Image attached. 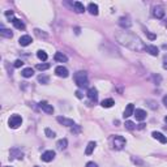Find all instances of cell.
<instances>
[{"instance_id": "cell-1", "label": "cell", "mask_w": 167, "mask_h": 167, "mask_svg": "<svg viewBox=\"0 0 167 167\" xmlns=\"http://www.w3.org/2000/svg\"><path fill=\"white\" fill-rule=\"evenodd\" d=\"M115 38L117 39L119 43H121L123 46L128 47V48L133 50V51H145V44L142 43L140 38L135 34L129 33V31H121V33H117L115 35Z\"/></svg>"}, {"instance_id": "cell-2", "label": "cell", "mask_w": 167, "mask_h": 167, "mask_svg": "<svg viewBox=\"0 0 167 167\" xmlns=\"http://www.w3.org/2000/svg\"><path fill=\"white\" fill-rule=\"evenodd\" d=\"M75 82L80 89L88 88V85H89L88 73H86L85 70H78V72H76L75 73Z\"/></svg>"}, {"instance_id": "cell-3", "label": "cell", "mask_w": 167, "mask_h": 167, "mask_svg": "<svg viewBox=\"0 0 167 167\" xmlns=\"http://www.w3.org/2000/svg\"><path fill=\"white\" fill-rule=\"evenodd\" d=\"M125 144H127V141H125V138L123 137V136L115 135L114 137H112V148L116 149V150H121L125 146Z\"/></svg>"}, {"instance_id": "cell-4", "label": "cell", "mask_w": 167, "mask_h": 167, "mask_svg": "<svg viewBox=\"0 0 167 167\" xmlns=\"http://www.w3.org/2000/svg\"><path fill=\"white\" fill-rule=\"evenodd\" d=\"M21 123H22V117H21L20 115H12V116L9 117V120H8L9 127L13 128V129H16V128L20 127Z\"/></svg>"}, {"instance_id": "cell-5", "label": "cell", "mask_w": 167, "mask_h": 167, "mask_svg": "<svg viewBox=\"0 0 167 167\" xmlns=\"http://www.w3.org/2000/svg\"><path fill=\"white\" fill-rule=\"evenodd\" d=\"M56 120L57 123H60L61 125H65V127H73L75 125V121L72 119H68V117H64V116H57Z\"/></svg>"}, {"instance_id": "cell-6", "label": "cell", "mask_w": 167, "mask_h": 167, "mask_svg": "<svg viewBox=\"0 0 167 167\" xmlns=\"http://www.w3.org/2000/svg\"><path fill=\"white\" fill-rule=\"evenodd\" d=\"M55 73H56V76H59V77H68V75H69V72H68V69L65 67H63V65H59V67L55 68Z\"/></svg>"}, {"instance_id": "cell-7", "label": "cell", "mask_w": 167, "mask_h": 167, "mask_svg": "<svg viewBox=\"0 0 167 167\" xmlns=\"http://www.w3.org/2000/svg\"><path fill=\"white\" fill-rule=\"evenodd\" d=\"M42 161H44V162H51L52 159L55 158V151L54 150H47V151H44L43 154H42Z\"/></svg>"}, {"instance_id": "cell-8", "label": "cell", "mask_w": 167, "mask_h": 167, "mask_svg": "<svg viewBox=\"0 0 167 167\" xmlns=\"http://www.w3.org/2000/svg\"><path fill=\"white\" fill-rule=\"evenodd\" d=\"M153 14H154V17H157V18H163L164 17V9H163V7H161V5H157V7H154Z\"/></svg>"}, {"instance_id": "cell-9", "label": "cell", "mask_w": 167, "mask_h": 167, "mask_svg": "<svg viewBox=\"0 0 167 167\" xmlns=\"http://www.w3.org/2000/svg\"><path fill=\"white\" fill-rule=\"evenodd\" d=\"M39 107H41L42 111H44L46 114H52V112H54V107H52V104H48L44 101L39 103Z\"/></svg>"}, {"instance_id": "cell-10", "label": "cell", "mask_w": 167, "mask_h": 167, "mask_svg": "<svg viewBox=\"0 0 167 167\" xmlns=\"http://www.w3.org/2000/svg\"><path fill=\"white\" fill-rule=\"evenodd\" d=\"M133 115L136 116V120H138V121H142V120H145V119H146V112L144 111V110H141V108L135 110Z\"/></svg>"}, {"instance_id": "cell-11", "label": "cell", "mask_w": 167, "mask_h": 167, "mask_svg": "<svg viewBox=\"0 0 167 167\" xmlns=\"http://www.w3.org/2000/svg\"><path fill=\"white\" fill-rule=\"evenodd\" d=\"M88 97L91 102H97V99H98V90L95 88H90L88 90Z\"/></svg>"}, {"instance_id": "cell-12", "label": "cell", "mask_w": 167, "mask_h": 167, "mask_svg": "<svg viewBox=\"0 0 167 167\" xmlns=\"http://www.w3.org/2000/svg\"><path fill=\"white\" fill-rule=\"evenodd\" d=\"M119 25L121 26L123 29H128L132 26V22H130L129 17H120L119 18Z\"/></svg>"}, {"instance_id": "cell-13", "label": "cell", "mask_w": 167, "mask_h": 167, "mask_svg": "<svg viewBox=\"0 0 167 167\" xmlns=\"http://www.w3.org/2000/svg\"><path fill=\"white\" fill-rule=\"evenodd\" d=\"M31 42H33V39H31V37H30V35H22L20 39H18V43H20L22 47L29 46V44H30Z\"/></svg>"}, {"instance_id": "cell-14", "label": "cell", "mask_w": 167, "mask_h": 167, "mask_svg": "<svg viewBox=\"0 0 167 167\" xmlns=\"http://www.w3.org/2000/svg\"><path fill=\"white\" fill-rule=\"evenodd\" d=\"M133 112H135V107H133V104H132V103H129L127 107H125V110H124V114H123V116H124V119H127V117L132 116V115H133Z\"/></svg>"}, {"instance_id": "cell-15", "label": "cell", "mask_w": 167, "mask_h": 167, "mask_svg": "<svg viewBox=\"0 0 167 167\" xmlns=\"http://www.w3.org/2000/svg\"><path fill=\"white\" fill-rule=\"evenodd\" d=\"M151 136H153L155 140H158L161 144H166L167 142V137L162 135L161 132H153V133H151Z\"/></svg>"}, {"instance_id": "cell-16", "label": "cell", "mask_w": 167, "mask_h": 167, "mask_svg": "<svg viewBox=\"0 0 167 167\" xmlns=\"http://www.w3.org/2000/svg\"><path fill=\"white\" fill-rule=\"evenodd\" d=\"M145 51L149 52L150 55H153V56H158V54H159V50L155 46H151V44H148V46L145 47Z\"/></svg>"}, {"instance_id": "cell-17", "label": "cell", "mask_w": 167, "mask_h": 167, "mask_svg": "<svg viewBox=\"0 0 167 167\" xmlns=\"http://www.w3.org/2000/svg\"><path fill=\"white\" fill-rule=\"evenodd\" d=\"M12 23L14 25L16 29H18V30H23V29H25V23H23L20 18H12Z\"/></svg>"}, {"instance_id": "cell-18", "label": "cell", "mask_w": 167, "mask_h": 167, "mask_svg": "<svg viewBox=\"0 0 167 167\" xmlns=\"http://www.w3.org/2000/svg\"><path fill=\"white\" fill-rule=\"evenodd\" d=\"M22 151L18 150L17 148H13L12 150H10V158H17V159H22Z\"/></svg>"}, {"instance_id": "cell-19", "label": "cell", "mask_w": 167, "mask_h": 167, "mask_svg": "<svg viewBox=\"0 0 167 167\" xmlns=\"http://www.w3.org/2000/svg\"><path fill=\"white\" fill-rule=\"evenodd\" d=\"M54 59L56 60V61H59V63H65L68 60V57L65 56L63 52H56V54H55V56H54Z\"/></svg>"}, {"instance_id": "cell-20", "label": "cell", "mask_w": 167, "mask_h": 167, "mask_svg": "<svg viewBox=\"0 0 167 167\" xmlns=\"http://www.w3.org/2000/svg\"><path fill=\"white\" fill-rule=\"evenodd\" d=\"M114 104H115L114 99L108 98V99H103V101H102V103H101V106L103 107V108H110V107H112Z\"/></svg>"}, {"instance_id": "cell-21", "label": "cell", "mask_w": 167, "mask_h": 167, "mask_svg": "<svg viewBox=\"0 0 167 167\" xmlns=\"http://www.w3.org/2000/svg\"><path fill=\"white\" fill-rule=\"evenodd\" d=\"M95 146H97V144L94 142V141H90V142L88 144V146H86V149H85V154H86V155H90V154L93 153V150L95 149Z\"/></svg>"}, {"instance_id": "cell-22", "label": "cell", "mask_w": 167, "mask_h": 167, "mask_svg": "<svg viewBox=\"0 0 167 167\" xmlns=\"http://www.w3.org/2000/svg\"><path fill=\"white\" fill-rule=\"evenodd\" d=\"M88 10L90 12V14L97 16V14H98V5L94 4V3H90V4L88 5Z\"/></svg>"}, {"instance_id": "cell-23", "label": "cell", "mask_w": 167, "mask_h": 167, "mask_svg": "<svg viewBox=\"0 0 167 167\" xmlns=\"http://www.w3.org/2000/svg\"><path fill=\"white\" fill-rule=\"evenodd\" d=\"M0 35L4 37V38H12V37H13V33L9 30V29L1 28V29H0Z\"/></svg>"}, {"instance_id": "cell-24", "label": "cell", "mask_w": 167, "mask_h": 167, "mask_svg": "<svg viewBox=\"0 0 167 167\" xmlns=\"http://www.w3.org/2000/svg\"><path fill=\"white\" fill-rule=\"evenodd\" d=\"M56 146H57V149H59V150H64V149L68 146L67 138H61V140H59V141H57V144H56Z\"/></svg>"}, {"instance_id": "cell-25", "label": "cell", "mask_w": 167, "mask_h": 167, "mask_svg": "<svg viewBox=\"0 0 167 167\" xmlns=\"http://www.w3.org/2000/svg\"><path fill=\"white\" fill-rule=\"evenodd\" d=\"M21 75H22L25 78H29V77H31V76L34 75V69L33 68H25V69H22Z\"/></svg>"}, {"instance_id": "cell-26", "label": "cell", "mask_w": 167, "mask_h": 167, "mask_svg": "<svg viewBox=\"0 0 167 167\" xmlns=\"http://www.w3.org/2000/svg\"><path fill=\"white\" fill-rule=\"evenodd\" d=\"M73 7H75V10H76L77 13H82L84 10H85V7H84V4H82V3H80V1H75Z\"/></svg>"}, {"instance_id": "cell-27", "label": "cell", "mask_w": 167, "mask_h": 167, "mask_svg": "<svg viewBox=\"0 0 167 167\" xmlns=\"http://www.w3.org/2000/svg\"><path fill=\"white\" fill-rule=\"evenodd\" d=\"M37 56H38V59L42 60V61H46L47 57H48V56H47V54L43 51V50H39V51L37 52Z\"/></svg>"}, {"instance_id": "cell-28", "label": "cell", "mask_w": 167, "mask_h": 167, "mask_svg": "<svg viewBox=\"0 0 167 167\" xmlns=\"http://www.w3.org/2000/svg\"><path fill=\"white\" fill-rule=\"evenodd\" d=\"M38 81H39V82H41V84H43V85H46V84H48L50 77H48V76L41 75V76H38Z\"/></svg>"}, {"instance_id": "cell-29", "label": "cell", "mask_w": 167, "mask_h": 167, "mask_svg": "<svg viewBox=\"0 0 167 167\" xmlns=\"http://www.w3.org/2000/svg\"><path fill=\"white\" fill-rule=\"evenodd\" d=\"M50 68V64H47V63H43V64H37V69L38 70H46Z\"/></svg>"}, {"instance_id": "cell-30", "label": "cell", "mask_w": 167, "mask_h": 167, "mask_svg": "<svg viewBox=\"0 0 167 167\" xmlns=\"http://www.w3.org/2000/svg\"><path fill=\"white\" fill-rule=\"evenodd\" d=\"M44 133H46V136H47V137H50V138L55 137V132H54V130H51L50 128H46V129H44Z\"/></svg>"}, {"instance_id": "cell-31", "label": "cell", "mask_w": 167, "mask_h": 167, "mask_svg": "<svg viewBox=\"0 0 167 167\" xmlns=\"http://www.w3.org/2000/svg\"><path fill=\"white\" fill-rule=\"evenodd\" d=\"M70 128H72L70 130H72L73 135H78V133L81 132V127H80V125H76V124H75L73 127H70Z\"/></svg>"}, {"instance_id": "cell-32", "label": "cell", "mask_w": 167, "mask_h": 167, "mask_svg": "<svg viewBox=\"0 0 167 167\" xmlns=\"http://www.w3.org/2000/svg\"><path fill=\"white\" fill-rule=\"evenodd\" d=\"M125 128H127V129H129V130H133V129H135V123L129 121V120H128V121H125Z\"/></svg>"}, {"instance_id": "cell-33", "label": "cell", "mask_w": 167, "mask_h": 167, "mask_svg": "<svg viewBox=\"0 0 167 167\" xmlns=\"http://www.w3.org/2000/svg\"><path fill=\"white\" fill-rule=\"evenodd\" d=\"M148 103H150V104H149V107H150L151 110H155L157 107H158V104H157L155 102H153V101H148Z\"/></svg>"}, {"instance_id": "cell-34", "label": "cell", "mask_w": 167, "mask_h": 167, "mask_svg": "<svg viewBox=\"0 0 167 167\" xmlns=\"http://www.w3.org/2000/svg\"><path fill=\"white\" fill-rule=\"evenodd\" d=\"M22 65H23L22 60L18 59V60H16V61H14V68H20V67H22Z\"/></svg>"}, {"instance_id": "cell-35", "label": "cell", "mask_w": 167, "mask_h": 167, "mask_svg": "<svg viewBox=\"0 0 167 167\" xmlns=\"http://www.w3.org/2000/svg\"><path fill=\"white\" fill-rule=\"evenodd\" d=\"M132 162H135V163H137V164H141V166H142V164H144V162H142V161H140V159L135 158V157H133V158H132Z\"/></svg>"}, {"instance_id": "cell-36", "label": "cell", "mask_w": 167, "mask_h": 167, "mask_svg": "<svg viewBox=\"0 0 167 167\" xmlns=\"http://www.w3.org/2000/svg\"><path fill=\"white\" fill-rule=\"evenodd\" d=\"M145 33H146V35H148V37H149V38H150V39H151V41H153V39H155V35H154V34H151V33H150V31H148V30H146V31H145Z\"/></svg>"}, {"instance_id": "cell-37", "label": "cell", "mask_w": 167, "mask_h": 167, "mask_svg": "<svg viewBox=\"0 0 167 167\" xmlns=\"http://www.w3.org/2000/svg\"><path fill=\"white\" fill-rule=\"evenodd\" d=\"M86 167H98V164L94 163V162H88V163H86Z\"/></svg>"}, {"instance_id": "cell-38", "label": "cell", "mask_w": 167, "mask_h": 167, "mask_svg": "<svg viewBox=\"0 0 167 167\" xmlns=\"http://www.w3.org/2000/svg\"><path fill=\"white\" fill-rule=\"evenodd\" d=\"M75 94H76V97H77V98H78V99H81V98H82V97H84V94H82V93H81V91H80V90H77V91H76V93H75Z\"/></svg>"}, {"instance_id": "cell-39", "label": "cell", "mask_w": 167, "mask_h": 167, "mask_svg": "<svg viewBox=\"0 0 167 167\" xmlns=\"http://www.w3.org/2000/svg\"><path fill=\"white\" fill-rule=\"evenodd\" d=\"M5 16H7V17H9V16H13V12H12V10H8V12H5Z\"/></svg>"}, {"instance_id": "cell-40", "label": "cell", "mask_w": 167, "mask_h": 167, "mask_svg": "<svg viewBox=\"0 0 167 167\" xmlns=\"http://www.w3.org/2000/svg\"><path fill=\"white\" fill-rule=\"evenodd\" d=\"M163 104L167 107V95H164V97H163Z\"/></svg>"}, {"instance_id": "cell-41", "label": "cell", "mask_w": 167, "mask_h": 167, "mask_svg": "<svg viewBox=\"0 0 167 167\" xmlns=\"http://www.w3.org/2000/svg\"><path fill=\"white\" fill-rule=\"evenodd\" d=\"M75 30H76V34H80V29H78V28H76Z\"/></svg>"}, {"instance_id": "cell-42", "label": "cell", "mask_w": 167, "mask_h": 167, "mask_svg": "<svg viewBox=\"0 0 167 167\" xmlns=\"http://www.w3.org/2000/svg\"><path fill=\"white\" fill-rule=\"evenodd\" d=\"M164 121H166V123H167V116H164Z\"/></svg>"}, {"instance_id": "cell-43", "label": "cell", "mask_w": 167, "mask_h": 167, "mask_svg": "<svg viewBox=\"0 0 167 167\" xmlns=\"http://www.w3.org/2000/svg\"><path fill=\"white\" fill-rule=\"evenodd\" d=\"M4 167H10V166H4Z\"/></svg>"}, {"instance_id": "cell-44", "label": "cell", "mask_w": 167, "mask_h": 167, "mask_svg": "<svg viewBox=\"0 0 167 167\" xmlns=\"http://www.w3.org/2000/svg\"><path fill=\"white\" fill-rule=\"evenodd\" d=\"M35 167H38V166H35Z\"/></svg>"}]
</instances>
